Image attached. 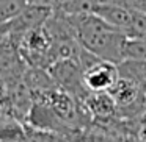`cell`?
Wrapping results in <instances>:
<instances>
[{
	"mask_svg": "<svg viewBox=\"0 0 146 142\" xmlns=\"http://www.w3.org/2000/svg\"><path fill=\"white\" fill-rule=\"evenodd\" d=\"M35 2H42V3H49V0H0V24H7L11 20L14 16L21 13L25 7Z\"/></svg>",
	"mask_w": 146,
	"mask_h": 142,
	"instance_id": "cell-8",
	"label": "cell"
},
{
	"mask_svg": "<svg viewBox=\"0 0 146 142\" xmlns=\"http://www.w3.org/2000/svg\"><path fill=\"white\" fill-rule=\"evenodd\" d=\"M3 36H7V25L5 24H0V39L3 38Z\"/></svg>",
	"mask_w": 146,
	"mask_h": 142,
	"instance_id": "cell-9",
	"label": "cell"
},
{
	"mask_svg": "<svg viewBox=\"0 0 146 142\" xmlns=\"http://www.w3.org/2000/svg\"><path fill=\"white\" fill-rule=\"evenodd\" d=\"M68 19L72 22L76 38L83 48L113 64L124 60V45L127 41L124 31L108 25L93 13Z\"/></svg>",
	"mask_w": 146,
	"mask_h": 142,
	"instance_id": "cell-1",
	"label": "cell"
},
{
	"mask_svg": "<svg viewBox=\"0 0 146 142\" xmlns=\"http://www.w3.org/2000/svg\"><path fill=\"white\" fill-rule=\"evenodd\" d=\"M52 78L55 80L61 89L69 92L76 100H80L88 94L82 81V69L77 60L74 58H64V60H57L47 67Z\"/></svg>",
	"mask_w": 146,
	"mask_h": 142,
	"instance_id": "cell-3",
	"label": "cell"
},
{
	"mask_svg": "<svg viewBox=\"0 0 146 142\" xmlns=\"http://www.w3.org/2000/svg\"><path fill=\"white\" fill-rule=\"evenodd\" d=\"M132 11L133 8H127L116 3H108V2H98L93 8V14H96L104 22H107L108 25L115 27V28L121 30L124 33L130 25Z\"/></svg>",
	"mask_w": 146,
	"mask_h": 142,
	"instance_id": "cell-6",
	"label": "cell"
},
{
	"mask_svg": "<svg viewBox=\"0 0 146 142\" xmlns=\"http://www.w3.org/2000/svg\"><path fill=\"white\" fill-rule=\"evenodd\" d=\"M50 13H52V5L42 3V2L30 3L17 16H14L11 20H8L5 24L7 25V36L17 44L25 33L44 25V22L50 16Z\"/></svg>",
	"mask_w": 146,
	"mask_h": 142,
	"instance_id": "cell-2",
	"label": "cell"
},
{
	"mask_svg": "<svg viewBox=\"0 0 146 142\" xmlns=\"http://www.w3.org/2000/svg\"><path fill=\"white\" fill-rule=\"evenodd\" d=\"M116 69L119 77L137 83L141 88V91H146V60L126 58L116 64Z\"/></svg>",
	"mask_w": 146,
	"mask_h": 142,
	"instance_id": "cell-7",
	"label": "cell"
},
{
	"mask_svg": "<svg viewBox=\"0 0 146 142\" xmlns=\"http://www.w3.org/2000/svg\"><path fill=\"white\" fill-rule=\"evenodd\" d=\"M27 67L19 45L8 36H3L0 39V80L5 84L22 80Z\"/></svg>",
	"mask_w": 146,
	"mask_h": 142,
	"instance_id": "cell-4",
	"label": "cell"
},
{
	"mask_svg": "<svg viewBox=\"0 0 146 142\" xmlns=\"http://www.w3.org/2000/svg\"><path fill=\"white\" fill-rule=\"evenodd\" d=\"M118 77L116 64L101 58L82 69V81L88 92H108Z\"/></svg>",
	"mask_w": 146,
	"mask_h": 142,
	"instance_id": "cell-5",
	"label": "cell"
}]
</instances>
